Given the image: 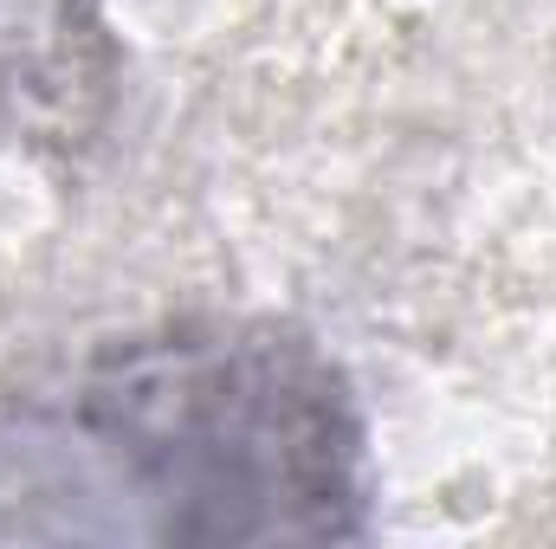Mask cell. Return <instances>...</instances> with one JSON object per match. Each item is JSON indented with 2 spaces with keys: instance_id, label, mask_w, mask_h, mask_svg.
<instances>
[{
  "instance_id": "6da1fadb",
  "label": "cell",
  "mask_w": 556,
  "mask_h": 549,
  "mask_svg": "<svg viewBox=\"0 0 556 549\" xmlns=\"http://www.w3.org/2000/svg\"><path fill=\"white\" fill-rule=\"evenodd\" d=\"M363 433L273 323H181L0 413V537H350Z\"/></svg>"
}]
</instances>
